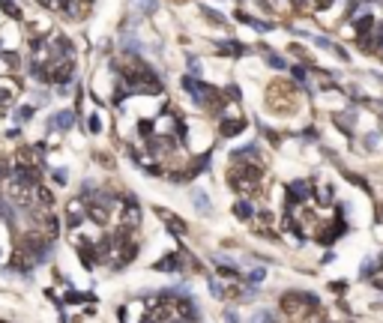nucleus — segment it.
<instances>
[{
	"label": "nucleus",
	"instance_id": "nucleus-1",
	"mask_svg": "<svg viewBox=\"0 0 383 323\" xmlns=\"http://www.w3.org/2000/svg\"><path fill=\"white\" fill-rule=\"evenodd\" d=\"M141 323H192V315L183 300L165 297V300H150L144 306Z\"/></svg>",
	"mask_w": 383,
	"mask_h": 323
},
{
	"label": "nucleus",
	"instance_id": "nucleus-2",
	"mask_svg": "<svg viewBox=\"0 0 383 323\" xmlns=\"http://www.w3.org/2000/svg\"><path fill=\"white\" fill-rule=\"evenodd\" d=\"M315 3H318V9H327V6H330L333 0H315Z\"/></svg>",
	"mask_w": 383,
	"mask_h": 323
}]
</instances>
